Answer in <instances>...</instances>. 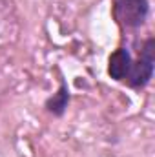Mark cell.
<instances>
[{"instance_id": "cell-4", "label": "cell", "mask_w": 155, "mask_h": 157, "mask_svg": "<svg viewBox=\"0 0 155 157\" xmlns=\"http://www.w3.org/2000/svg\"><path fill=\"white\" fill-rule=\"evenodd\" d=\"M70 101H71V91H70L68 80L60 75V78H59V90L44 101V108L53 117H62L66 113L68 106H70Z\"/></svg>"}, {"instance_id": "cell-3", "label": "cell", "mask_w": 155, "mask_h": 157, "mask_svg": "<svg viewBox=\"0 0 155 157\" xmlns=\"http://www.w3.org/2000/svg\"><path fill=\"white\" fill-rule=\"evenodd\" d=\"M131 62H133V57L130 49L124 46L117 48L108 59V77L115 82H124V78L130 73Z\"/></svg>"}, {"instance_id": "cell-1", "label": "cell", "mask_w": 155, "mask_h": 157, "mask_svg": "<svg viewBox=\"0 0 155 157\" xmlns=\"http://www.w3.org/2000/svg\"><path fill=\"white\" fill-rule=\"evenodd\" d=\"M153 70H155V39L148 37L144 40L142 48L139 49V59L131 62L130 73L124 78V84L131 90H142L152 82Z\"/></svg>"}, {"instance_id": "cell-2", "label": "cell", "mask_w": 155, "mask_h": 157, "mask_svg": "<svg viewBox=\"0 0 155 157\" xmlns=\"http://www.w3.org/2000/svg\"><path fill=\"white\" fill-rule=\"evenodd\" d=\"M150 15L148 0H112V18L120 29H139Z\"/></svg>"}]
</instances>
